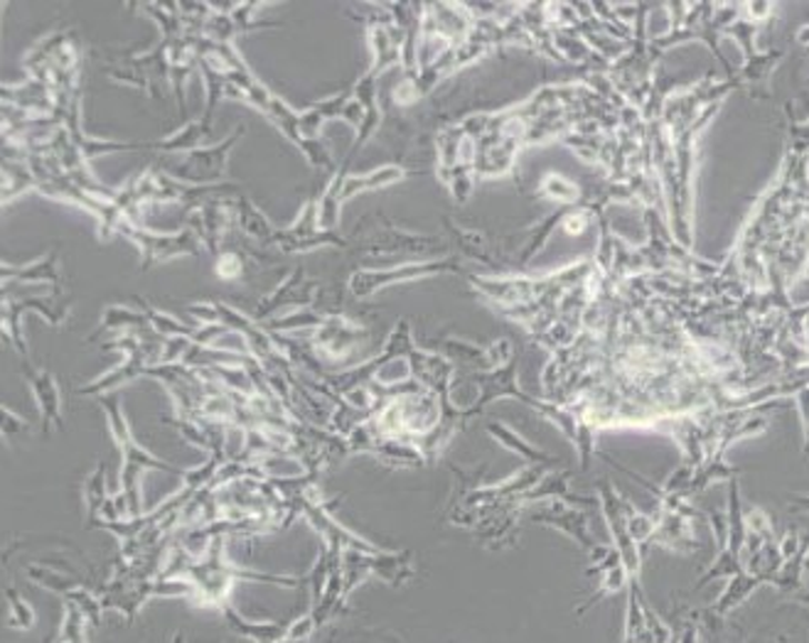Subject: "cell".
Wrapping results in <instances>:
<instances>
[{"label": "cell", "instance_id": "obj_1", "mask_svg": "<svg viewBox=\"0 0 809 643\" xmlns=\"http://www.w3.org/2000/svg\"><path fill=\"white\" fill-rule=\"evenodd\" d=\"M99 403L103 405V413H107L111 435L119 444L121 458H123V466H121V496L129 504L131 519H141L143 516V506H141V476L146 470H163V472H172V474H184L178 466H172L170 462L153 458L148 450H143L141 444L136 442L129 420H126L123 411H121V401L119 393H107L99 395Z\"/></svg>", "mask_w": 809, "mask_h": 643}, {"label": "cell", "instance_id": "obj_2", "mask_svg": "<svg viewBox=\"0 0 809 643\" xmlns=\"http://www.w3.org/2000/svg\"><path fill=\"white\" fill-rule=\"evenodd\" d=\"M119 231L138 243V249L143 253V268H150L158 261L172 259L178 253H194L200 249V239L194 237V231H182V233H168V237H158V233H150L131 224L129 219H121Z\"/></svg>", "mask_w": 809, "mask_h": 643}, {"label": "cell", "instance_id": "obj_3", "mask_svg": "<svg viewBox=\"0 0 809 643\" xmlns=\"http://www.w3.org/2000/svg\"><path fill=\"white\" fill-rule=\"evenodd\" d=\"M22 373L30 383V389L34 393V401L40 405L42 413V432L48 435L50 428H64V418H62V395H60V385H57L52 371L50 369H32L28 361L22 366Z\"/></svg>", "mask_w": 809, "mask_h": 643}, {"label": "cell", "instance_id": "obj_4", "mask_svg": "<svg viewBox=\"0 0 809 643\" xmlns=\"http://www.w3.org/2000/svg\"><path fill=\"white\" fill-rule=\"evenodd\" d=\"M241 131H234L229 138L227 143H222L219 148H212V150H198V153L188 155V160L182 162V165L172 168V172L178 174V178L182 180H192V182H207L212 178H219V174L224 172L227 168V153L231 148H234L237 138H239Z\"/></svg>", "mask_w": 809, "mask_h": 643}, {"label": "cell", "instance_id": "obj_5", "mask_svg": "<svg viewBox=\"0 0 809 643\" xmlns=\"http://www.w3.org/2000/svg\"><path fill=\"white\" fill-rule=\"evenodd\" d=\"M219 614H222L231 634H237L239 639H247L251 643H279L288 634L286 622H251V619L241 614L231 602H224L219 606Z\"/></svg>", "mask_w": 809, "mask_h": 643}, {"label": "cell", "instance_id": "obj_6", "mask_svg": "<svg viewBox=\"0 0 809 643\" xmlns=\"http://www.w3.org/2000/svg\"><path fill=\"white\" fill-rule=\"evenodd\" d=\"M628 643H672V631H669L655 612L647 610L640 600L630 597V616H628Z\"/></svg>", "mask_w": 809, "mask_h": 643}, {"label": "cell", "instance_id": "obj_7", "mask_svg": "<svg viewBox=\"0 0 809 643\" xmlns=\"http://www.w3.org/2000/svg\"><path fill=\"white\" fill-rule=\"evenodd\" d=\"M107 466L103 464H97L94 472H91L87 479H84V486H82V496H84V506H87V525L89 529H94V525L101 523V516H103V506H107Z\"/></svg>", "mask_w": 809, "mask_h": 643}, {"label": "cell", "instance_id": "obj_8", "mask_svg": "<svg viewBox=\"0 0 809 643\" xmlns=\"http://www.w3.org/2000/svg\"><path fill=\"white\" fill-rule=\"evenodd\" d=\"M26 572H28V577H30L34 584H40L42 590H48V592H52V594H60L62 600L67 597L69 592L77 590L79 584H84L82 580H77L74 575H62L60 570H54V567H44V565H42V567H40V565H30Z\"/></svg>", "mask_w": 809, "mask_h": 643}, {"label": "cell", "instance_id": "obj_9", "mask_svg": "<svg viewBox=\"0 0 809 643\" xmlns=\"http://www.w3.org/2000/svg\"><path fill=\"white\" fill-rule=\"evenodd\" d=\"M237 212H239L237 219H239L241 229H244L247 233H251V237H257L263 243H273L276 241V233H279V231L271 229L269 221L263 219V214L247 200V197H239Z\"/></svg>", "mask_w": 809, "mask_h": 643}, {"label": "cell", "instance_id": "obj_10", "mask_svg": "<svg viewBox=\"0 0 809 643\" xmlns=\"http://www.w3.org/2000/svg\"><path fill=\"white\" fill-rule=\"evenodd\" d=\"M64 602H72L79 612L84 614V619L89 622L91 629H99L101 626V619H103V600L101 594L94 592L91 587H87V584H79L77 590H72L64 597Z\"/></svg>", "mask_w": 809, "mask_h": 643}, {"label": "cell", "instance_id": "obj_11", "mask_svg": "<svg viewBox=\"0 0 809 643\" xmlns=\"http://www.w3.org/2000/svg\"><path fill=\"white\" fill-rule=\"evenodd\" d=\"M6 604H8V624L18 631H30L38 622V614H34L32 604L22 597V594L10 584L6 587Z\"/></svg>", "mask_w": 809, "mask_h": 643}, {"label": "cell", "instance_id": "obj_12", "mask_svg": "<svg viewBox=\"0 0 809 643\" xmlns=\"http://www.w3.org/2000/svg\"><path fill=\"white\" fill-rule=\"evenodd\" d=\"M89 624L84 614L77 610L72 602H64V612H62V622H60V631H57V639L64 643H87V626Z\"/></svg>", "mask_w": 809, "mask_h": 643}, {"label": "cell", "instance_id": "obj_13", "mask_svg": "<svg viewBox=\"0 0 809 643\" xmlns=\"http://www.w3.org/2000/svg\"><path fill=\"white\" fill-rule=\"evenodd\" d=\"M241 273V259L239 253H222L217 261V275H222L224 280L239 278Z\"/></svg>", "mask_w": 809, "mask_h": 643}, {"label": "cell", "instance_id": "obj_14", "mask_svg": "<svg viewBox=\"0 0 809 643\" xmlns=\"http://www.w3.org/2000/svg\"><path fill=\"white\" fill-rule=\"evenodd\" d=\"M30 425L26 423V420H22L20 415H16L13 411H8V408H3V435L6 438H13V435H18V432H22V430H28Z\"/></svg>", "mask_w": 809, "mask_h": 643}, {"label": "cell", "instance_id": "obj_15", "mask_svg": "<svg viewBox=\"0 0 809 643\" xmlns=\"http://www.w3.org/2000/svg\"><path fill=\"white\" fill-rule=\"evenodd\" d=\"M279 643H310V641H298V639H291V636H283Z\"/></svg>", "mask_w": 809, "mask_h": 643}, {"label": "cell", "instance_id": "obj_16", "mask_svg": "<svg viewBox=\"0 0 809 643\" xmlns=\"http://www.w3.org/2000/svg\"><path fill=\"white\" fill-rule=\"evenodd\" d=\"M172 643H188V641H184V634H176L172 636Z\"/></svg>", "mask_w": 809, "mask_h": 643}, {"label": "cell", "instance_id": "obj_17", "mask_svg": "<svg viewBox=\"0 0 809 643\" xmlns=\"http://www.w3.org/2000/svg\"><path fill=\"white\" fill-rule=\"evenodd\" d=\"M54 643H64V641H60V639H54Z\"/></svg>", "mask_w": 809, "mask_h": 643}]
</instances>
